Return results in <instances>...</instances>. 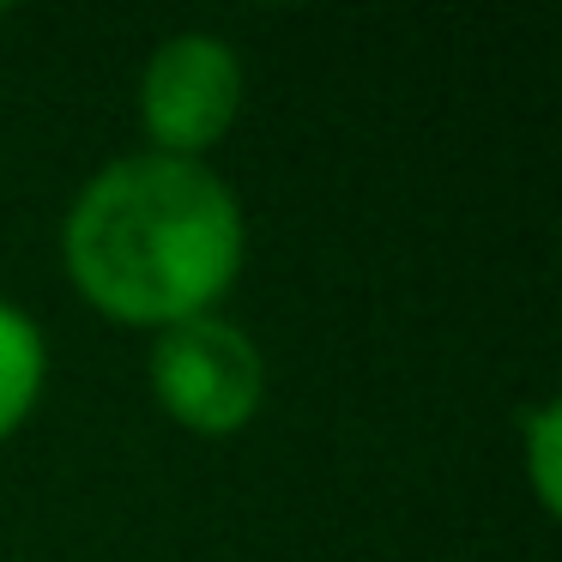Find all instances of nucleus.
Masks as SVG:
<instances>
[{
	"label": "nucleus",
	"instance_id": "obj_5",
	"mask_svg": "<svg viewBox=\"0 0 562 562\" xmlns=\"http://www.w3.org/2000/svg\"><path fill=\"white\" fill-rule=\"evenodd\" d=\"M520 453H526V484H532L538 508L557 514L562 508V490H557V477H562V465H557V453H562V405L557 400H538L532 412L520 417Z\"/></svg>",
	"mask_w": 562,
	"mask_h": 562
},
{
	"label": "nucleus",
	"instance_id": "obj_4",
	"mask_svg": "<svg viewBox=\"0 0 562 562\" xmlns=\"http://www.w3.org/2000/svg\"><path fill=\"white\" fill-rule=\"evenodd\" d=\"M49 381V345L25 308L0 303V441H13Z\"/></svg>",
	"mask_w": 562,
	"mask_h": 562
},
{
	"label": "nucleus",
	"instance_id": "obj_3",
	"mask_svg": "<svg viewBox=\"0 0 562 562\" xmlns=\"http://www.w3.org/2000/svg\"><path fill=\"white\" fill-rule=\"evenodd\" d=\"M248 98L243 55L212 31H176L146 55L139 74V127H146L151 151L164 158H194L206 164L212 146L236 127Z\"/></svg>",
	"mask_w": 562,
	"mask_h": 562
},
{
	"label": "nucleus",
	"instance_id": "obj_1",
	"mask_svg": "<svg viewBox=\"0 0 562 562\" xmlns=\"http://www.w3.org/2000/svg\"><path fill=\"white\" fill-rule=\"evenodd\" d=\"M248 260V224L212 164L134 151L74 194L61 267L98 315L122 327H182L218 315Z\"/></svg>",
	"mask_w": 562,
	"mask_h": 562
},
{
	"label": "nucleus",
	"instance_id": "obj_2",
	"mask_svg": "<svg viewBox=\"0 0 562 562\" xmlns=\"http://www.w3.org/2000/svg\"><path fill=\"white\" fill-rule=\"evenodd\" d=\"M146 381L158 412L188 436H243L267 405V357L231 315H194L151 339Z\"/></svg>",
	"mask_w": 562,
	"mask_h": 562
}]
</instances>
